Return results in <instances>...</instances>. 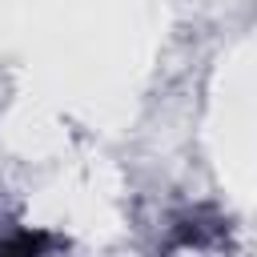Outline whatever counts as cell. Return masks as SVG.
<instances>
[{"label":"cell","instance_id":"obj_1","mask_svg":"<svg viewBox=\"0 0 257 257\" xmlns=\"http://www.w3.org/2000/svg\"><path fill=\"white\" fill-rule=\"evenodd\" d=\"M48 241H52L48 233H16V237L0 249V257H40V249H44Z\"/></svg>","mask_w":257,"mask_h":257}]
</instances>
